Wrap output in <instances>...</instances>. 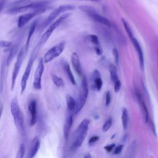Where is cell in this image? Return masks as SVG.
Instances as JSON below:
<instances>
[{
  "label": "cell",
  "mask_w": 158,
  "mask_h": 158,
  "mask_svg": "<svg viewBox=\"0 0 158 158\" xmlns=\"http://www.w3.org/2000/svg\"><path fill=\"white\" fill-rule=\"evenodd\" d=\"M49 1H38L31 2L28 4L17 6V7H12L10 9L6 10V13L10 15L17 14L19 13L25 12L28 10H41L46 11L48 9V7L49 4Z\"/></svg>",
  "instance_id": "6da1fadb"
},
{
  "label": "cell",
  "mask_w": 158,
  "mask_h": 158,
  "mask_svg": "<svg viewBox=\"0 0 158 158\" xmlns=\"http://www.w3.org/2000/svg\"><path fill=\"white\" fill-rule=\"evenodd\" d=\"M10 112L17 128L23 133L24 131V116L16 97H14L11 101Z\"/></svg>",
  "instance_id": "7a4b0ae2"
},
{
  "label": "cell",
  "mask_w": 158,
  "mask_h": 158,
  "mask_svg": "<svg viewBox=\"0 0 158 158\" xmlns=\"http://www.w3.org/2000/svg\"><path fill=\"white\" fill-rule=\"evenodd\" d=\"M79 9L85 13H86L91 19H92L96 22H98L108 27H111V22H110V20L106 17L99 15L92 7L88 6H79Z\"/></svg>",
  "instance_id": "3957f363"
},
{
  "label": "cell",
  "mask_w": 158,
  "mask_h": 158,
  "mask_svg": "<svg viewBox=\"0 0 158 158\" xmlns=\"http://www.w3.org/2000/svg\"><path fill=\"white\" fill-rule=\"evenodd\" d=\"M71 15L70 13H65L63 15H62L61 16H60L56 21L53 22L50 26L48 27V28L46 30V31L43 34L40 42H39V44L43 45V44H44L46 41L49 38V37L51 36V35H52V33H53V31L57 28V27L66 19H67L70 15Z\"/></svg>",
  "instance_id": "277c9868"
},
{
  "label": "cell",
  "mask_w": 158,
  "mask_h": 158,
  "mask_svg": "<svg viewBox=\"0 0 158 158\" xmlns=\"http://www.w3.org/2000/svg\"><path fill=\"white\" fill-rule=\"evenodd\" d=\"M75 9V6L72 5H62L56 9L54 10H53L50 15L48 17V18L43 22L41 26V30H43L45 27L48 26L49 24H51L54 19H56L57 17H58L61 13L65 12L67 11L72 10Z\"/></svg>",
  "instance_id": "5b68a950"
},
{
  "label": "cell",
  "mask_w": 158,
  "mask_h": 158,
  "mask_svg": "<svg viewBox=\"0 0 158 158\" xmlns=\"http://www.w3.org/2000/svg\"><path fill=\"white\" fill-rule=\"evenodd\" d=\"M88 94V86L86 78L83 75L82 76V81L81 86V91L79 95L78 102L76 104V107L74 110L75 113H78L84 106Z\"/></svg>",
  "instance_id": "8992f818"
},
{
  "label": "cell",
  "mask_w": 158,
  "mask_h": 158,
  "mask_svg": "<svg viewBox=\"0 0 158 158\" xmlns=\"http://www.w3.org/2000/svg\"><path fill=\"white\" fill-rule=\"evenodd\" d=\"M65 48V43L60 42L49 49L44 55L43 60L44 62L48 63L59 56L63 52Z\"/></svg>",
  "instance_id": "52a82bcc"
},
{
  "label": "cell",
  "mask_w": 158,
  "mask_h": 158,
  "mask_svg": "<svg viewBox=\"0 0 158 158\" xmlns=\"http://www.w3.org/2000/svg\"><path fill=\"white\" fill-rule=\"evenodd\" d=\"M25 52V49L22 48L19 52V54L17 55V58L16 60V62L14 64V67L12 71V82H11V90H13L15 85L16 80L17 78V76L19 75L20 67L22 66L23 60L24 58V54Z\"/></svg>",
  "instance_id": "ba28073f"
},
{
  "label": "cell",
  "mask_w": 158,
  "mask_h": 158,
  "mask_svg": "<svg viewBox=\"0 0 158 158\" xmlns=\"http://www.w3.org/2000/svg\"><path fill=\"white\" fill-rule=\"evenodd\" d=\"M36 52H33L31 55V57L28 62V64L27 65V67L25 68V72L23 74V76L22 77V80H21V83H20V86H21V93L22 94L27 87V81L28 80V78L30 77V73H31V70L32 69V65L33 64V62L36 58Z\"/></svg>",
  "instance_id": "9c48e42d"
},
{
  "label": "cell",
  "mask_w": 158,
  "mask_h": 158,
  "mask_svg": "<svg viewBox=\"0 0 158 158\" xmlns=\"http://www.w3.org/2000/svg\"><path fill=\"white\" fill-rule=\"evenodd\" d=\"M44 60L43 58H41L34 73L33 86L35 89L40 90L41 88V78L44 72Z\"/></svg>",
  "instance_id": "30bf717a"
},
{
  "label": "cell",
  "mask_w": 158,
  "mask_h": 158,
  "mask_svg": "<svg viewBox=\"0 0 158 158\" xmlns=\"http://www.w3.org/2000/svg\"><path fill=\"white\" fill-rule=\"evenodd\" d=\"M44 12H45V11L41 10H33V11H31V12L26 13V14H24L20 15L18 19L17 27L19 28L23 27L27 23H28L29 22V21H30L36 15L40 14L41 13H43Z\"/></svg>",
  "instance_id": "8fae6325"
},
{
  "label": "cell",
  "mask_w": 158,
  "mask_h": 158,
  "mask_svg": "<svg viewBox=\"0 0 158 158\" xmlns=\"http://www.w3.org/2000/svg\"><path fill=\"white\" fill-rule=\"evenodd\" d=\"M130 40H131L135 49H136V51L138 53L139 67H140L141 70L142 71H143L144 69V56H143V52L142 48H141L138 41L135 38V37H133V38H132Z\"/></svg>",
  "instance_id": "7c38bea8"
},
{
  "label": "cell",
  "mask_w": 158,
  "mask_h": 158,
  "mask_svg": "<svg viewBox=\"0 0 158 158\" xmlns=\"http://www.w3.org/2000/svg\"><path fill=\"white\" fill-rule=\"evenodd\" d=\"M40 146V141L38 136H35L31 142L30 147L27 154V158H33Z\"/></svg>",
  "instance_id": "4fadbf2b"
},
{
  "label": "cell",
  "mask_w": 158,
  "mask_h": 158,
  "mask_svg": "<svg viewBox=\"0 0 158 158\" xmlns=\"http://www.w3.org/2000/svg\"><path fill=\"white\" fill-rule=\"evenodd\" d=\"M28 109L31 114L30 126H33L36 122L37 115V102L35 99H32L28 104Z\"/></svg>",
  "instance_id": "5bb4252c"
},
{
  "label": "cell",
  "mask_w": 158,
  "mask_h": 158,
  "mask_svg": "<svg viewBox=\"0 0 158 158\" xmlns=\"http://www.w3.org/2000/svg\"><path fill=\"white\" fill-rule=\"evenodd\" d=\"M71 62L72 66L75 70V71L78 73V75H82V70L80 62V59L78 55L77 52H73L71 56Z\"/></svg>",
  "instance_id": "9a60e30c"
},
{
  "label": "cell",
  "mask_w": 158,
  "mask_h": 158,
  "mask_svg": "<svg viewBox=\"0 0 158 158\" xmlns=\"http://www.w3.org/2000/svg\"><path fill=\"white\" fill-rule=\"evenodd\" d=\"M136 97H137V99L138 100V102H139V103L141 106V109H142L144 121L145 123H147L148 121V111L147 107H146L145 103L144 102V101H143V98H142L141 94L138 91H136Z\"/></svg>",
  "instance_id": "2e32d148"
},
{
  "label": "cell",
  "mask_w": 158,
  "mask_h": 158,
  "mask_svg": "<svg viewBox=\"0 0 158 158\" xmlns=\"http://www.w3.org/2000/svg\"><path fill=\"white\" fill-rule=\"evenodd\" d=\"M92 79L94 81V85L98 91H100L102 86V80L101 78V74L99 72L95 70L92 74Z\"/></svg>",
  "instance_id": "e0dca14e"
},
{
  "label": "cell",
  "mask_w": 158,
  "mask_h": 158,
  "mask_svg": "<svg viewBox=\"0 0 158 158\" xmlns=\"http://www.w3.org/2000/svg\"><path fill=\"white\" fill-rule=\"evenodd\" d=\"M37 22L38 21L37 20H35L34 21L30 28H29V30H28V36H27V43H26V45H25V51H27L28 49V46H29V43H30V41L31 40V36H33L34 32H35V30L36 29V25H37Z\"/></svg>",
  "instance_id": "ac0fdd59"
},
{
  "label": "cell",
  "mask_w": 158,
  "mask_h": 158,
  "mask_svg": "<svg viewBox=\"0 0 158 158\" xmlns=\"http://www.w3.org/2000/svg\"><path fill=\"white\" fill-rule=\"evenodd\" d=\"M86 136H87V131H85L80 133H78V136L77 137V138L75 139V140L73 143V146L75 148L80 147L82 144V143L84 141Z\"/></svg>",
  "instance_id": "d6986e66"
},
{
  "label": "cell",
  "mask_w": 158,
  "mask_h": 158,
  "mask_svg": "<svg viewBox=\"0 0 158 158\" xmlns=\"http://www.w3.org/2000/svg\"><path fill=\"white\" fill-rule=\"evenodd\" d=\"M64 69L65 70V72L66 73V75H67L70 81L71 82L72 84H73V85H76V81H75V79L74 78V76L72 72V70L70 69V65H69V64L67 63H65L64 65Z\"/></svg>",
  "instance_id": "ffe728a7"
},
{
  "label": "cell",
  "mask_w": 158,
  "mask_h": 158,
  "mask_svg": "<svg viewBox=\"0 0 158 158\" xmlns=\"http://www.w3.org/2000/svg\"><path fill=\"white\" fill-rule=\"evenodd\" d=\"M72 122H73V117L72 115H70L67 118L65 125H64V133L65 137L66 138L68 137L70 127L72 125Z\"/></svg>",
  "instance_id": "44dd1931"
},
{
  "label": "cell",
  "mask_w": 158,
  "mask_h": 158,
  "mask_svg": "<svg viewBox=\"0 0 158 158\" xmlns=\"http://www.w3.org/2000/svg\"><path fill=\"white\" fill-rule=\"evenodd\" d=\"M66 101H67V107L69 110H74L76 107V102L73 98L69 95L67 94L66 95Z\"/></svg>",
  "instance_id": "7402d4cb"
},
{
  "label": "cell",
  "mask_w": 158,
  "mask_h": 158,
  "mask_svg": "<svg viewBox=\"0 0 158 158\" xmlns=\"http://www.w3.org/2000/svg\"><path fill=\"white\" fill-rule=\"evenodd\" d=\"M89 120L88 119H84L79 125L78 129H77V134L80 133L83 131H87L88 130V125L89 124Z\"/></svg>",
  "instance_id": "603a6c76"
},
{
  "label": "cell",
  "mask_w": 158,
  "mask_h": 158,
  "mask_svg": "<svg viewBox=\"0 0 158 158\" xmlns=\"http://www.w3.org/2000/svg\"><path fill=\"white\" fill-rule=\"evenodd\" d=\"M17 49H18V45H15L9 51V56H8L7 59L6 60L7 65H9V64L12 60V59H14L15 55L16 54V53L17 52Z\"/></svg>",
  "instance_id": "cb8c5ba5"
},
{
  "label": "cell",
  "mask_w": 158,
  "mask_h": 158,
  "mask_svg": "<svg viewBox=\"0 0 158 158\" xmlns=\"http://www.w3.org/2000/svg\"><path fill=\"white\" fill-rule=\"evenodd\" d=\"M121 20H122V23H123V27H124V28H125V30H126V32H127V35H128L129 38L131 39V38L135 37V36H134V35H133V31H132V30H131V27L130 26V25L128 24V23L127 22V21L126 20H125L124 19H123V18H122Z\"/></svg>",
  "instance_id": "d4e9b609"
},
{
  "label": "cell",
  "mask_w": 158,
  "mask_h": 158,
  "mask_svg": "<svg viewBox=\"0 0 158 158\" xmlns=\"http://www.w3.org/2000/svg\"><path fill=\"white\" fill-rule=\"evenodd\" d=\"M109 72H110V78H111L112 81H113V83H114L118 78V75H117V72L116 67L114 64H110V65Z\"/></svg>",
  "instance_id": "484cf974"
},
{
  "label": "cell",
  "mask_w": 158,
  "mask_h": 158,
  "mask_svg": "<svg viewBox=\"0 0 158 158\" xmlns=\"http://www.w3.org/2000/svg\"><path fill=\"white\" fill-rule=\"evenodd\" d=\"M122 122L123 127L124 129H126L128 125V110L126 108H123L122 110Z\"/></svg>",
  "instance_id": "4316f807"
},
{
  "label": "cell",
  "mask_w": 158,
  "mask_h": 158,
  "mask_svg": "<svg viewBox=\"0 0 158 158\" xmlns=\"http://www.w3.org/2000/svg\"><path fill=\"white\" fill-rule=\"evenodd\" d=\"M6 61H3L1 70H0V85H1V88L2 89L3 85H4V77H5V69H6Z\"/></svg>",
  "instance_id": "83f0119b"
},
{
  "label": "cell",
  "mask_w": 158,
  "mask_h": 158,
  "mask_svg": "<svg viewBox=\"0 0 158 158\" xmlns=\"http://www.w3.org/2000/svg\"><path fill=\"white\" fill-rule=\"evenodd\" d=\"M52 80L53 83H54V85L56 86L62 87L64 86V83L63 80L60 77L57 76L56 75H55V74L52 75Z\"/></svg>",
  "instance_id": "f1b7e54d"
},
{
  "label": "cell",
  "mask_w": 158,
  "mask_h": 158,
  "mask_svg": "<svg viewBox=\"0 0 158 158\" xmlns=\"http://www.w3.org/2000/svg\"><path fill=\"white\" fill-rule=\"evenodd\" d=\"M30 1L31 0H16L11 4V6L12 7H17V6H25V5L31 3V2H30Z\"/></svg>",
  "instance_id": "f546056e"
},
{
  "label": "cell",
  "mask_w": 158,
  "mask_h": 158,
  "mask_svg": "<svg viewBox=\"0 0 158 158\" xmlns=\"http://www.w3.org/2000/svg\"><path fill=\"white\" fill-rule=\"evenodd\" d=\"M25 152V147L24 144L22 143L18 149L15 158H23Z\"/></svg>",
  "instance_id": "4dcf8cb0"
},
{
  "label": "cell",
  "mask_w": 158,
  "mask_h": 158,
  "mask_svg": "<svg viewBox=\"0 0 158 158\" xmlns=\"http://www.w3.org/2000/svg\"><path fill=\"white\" fill-rule=\"evenodd\" d=\"M88 39L89 42H91L92 44L96 46H99V41L98 39V37L96 35H90L88 36Z\"/></svg>",
  "instance_id": "1f68e13d"
},
{
  "label": "cell",
  "mask_w": 158,
  "mask_h": 158,
  "mask_svg": "<svg viewBox=\"0 0 158 158\" xmlns=\"http://www.w3.org/2000/svg\"><path fill=\"white\" fill-rule=\"evenodd\" d=\"M111 125H112V119L110 118H109V119L104 123V124L103 125V127H102V131H103L104 132L107 131L110 128V127H111Z\"/></svg>",
  "instance_id": "d6a6232c"
},
{
  "label": "cell",
  "mask_w": 158,
  "mask_h": 158,
  "mask_svg": "<svg viewBox=\"0 0 158 158\" xmlns=\"http://www.w3.org/2000/svg\"><path fill=\"white\" fill-rule=\"evenodd\" d=\"M12 45L10 41H5V40H0V48H9Z\"/></svg>",
  "instance_id": "836d02e7"
},
{
  "label": "cell",
  "mask_w": 158,
  "mask_h": 158,
  "mask_svg": "<svg viewBox=\"0 0 158 158\" xmlns=\"http://www.w3.org/2000/svg\"><path fill=\"white\" fill-rule=\"evenodd\" d=\"M112 54L114 57V60L116 64H118V59H119V54L118 50L116 48H114L112 49Z\"/></svg>",
  "instance_id": "e575fe53"
},
{
  "label": "cell",
  "mask_w": 158,
  "mask_h": 158,
  "mask_svg": "<svg viewBox=\"0 0 158 158\" xmlns=\"http://www.w3.org/2000/svg\"><path fill=\"white\" fill-rule=\"evenodd\" d=\"M114 83V91L115 93H118L120 91L121 88V83L120 80L118 79Z\"/></svg>",
  "instance_id": "d590c367"
},
{
  "label": "cell",
  "mask_w": 158,
  "mask_h": 158,
  "mask_svg": "<svg viewBox=\"0 0 158 158\" xmlns=\"http://www.w3.org/2000/svg\"><path fill=\"white\" fill-rule=\"evenodd\" d=\"M110 100H111L110 93V91H108L106 93V106H107L109 104V103L110 102Z\"/></svg>",
  "instance_id": "8d00e7d4"
},
{
  "label": "cell",
  "mask_w": 158,
  "mask_h": 158,
  "mask_svg": "<svg viewBox=\"0 0 158 158\" xmlns=\"http://www.w3.org/2000/svg\"><path fill=\"white\" fill-rule=\"evenodd\" d=\"M99 139V137L98 136H92L89 138V145H93V144H94Z\"/></svg>",
  "instance_id": "74e56055"
},
{
  "label": "cell",
  "mask_w": 158,
  "mask_h": 158,
  "mask_svg": "<svg viewBox=\"0 0 158 158\" xmlns=\"http://www.w3.org/2000/svg\"><path fill=\"white\" fill-rule=\"evenodd\" d=\"M115 146V145L114 144H108V145H106V146H104V149L108 152H110L114 148Z\"/></svg>",
  "instance_id": "f35d334b"
},
{
  "label": "cell",
  "mask_w": 158,
  "mask_h": 158,
  "mask_svg": "<svg viewBox=\"0 0 158 158\" xmlns=\"http://www.w3.org/2000/svg\"><path fill=\"white\" fill-rule=\"evenodd\" d=\"M123 147V145H119V146H117V147L115 148L114 154H118L122 151Z\"/></svg>",
  "instance_id": "ab89813d"
},
{
  "label": "cell",
  "mask_w": 158,
  "mask_h": 158,
  "mask_svg": "<svg viewBox=\"0 0 158 158\" xmlns=\"http://www.w3.org/2000/svg\"><path fill=\"white\" fill-rule=\"evenodd\" d=\"M94 51L98 55H101L102 54V49L99 46H96L94 47Z\"/></svg>",
  "instance_id": "60d3db41"
},
{
  "label": "cell",
  "mask_w": 158,
  "mask_h": 158,
  "mask_svg": "<svg viewBox=\"0 0 158 158\" xmlns=\"http://www.w3.org/2000/svg\"><path fill=\"white\" fill-rule=\"evenodd\" d=\"M6 2H7V0H0V13L4 9Z\"/></svg>",
  "instance_id": "b9f144b4"
},
{
  "label": "cell",
  "mask_w": 158,
  "mask_h": 158,
  "mask_svg": "<svg viewBox=\"0 0 158 158\" xmlns=\"http://www.w3.org/2000/svg\"><path fill=\"white\" fill-rule=\"evenodd\" d=\"M83 158H91V155H90L89 153H88V154H86L85 156V157H84Z\"/></svg>",
  "instance_id": "7bdbcfd3"
},
{
  "label": "cell",
  "mask_w": 158,
  "mask_h": 158,
  "mask_svg": "<svg viewBox=\"0 0 158 158\" xmlns=\"http://www.w3.org/2000/svg\"><path fill=\"white\" fill-rule=\"evenodd\" d=\"M2 107H0V118H1V117L2 115Z\"/></svg>",
  "instance_id": "ee69618b"
},
{
  "label": "cell",
  "mask_w": 158,
  "mask_h": 158,
  "mask_svg": "<svg viewBox=\"0 0 158 158\" xmlns=\"http://www.w3.org/2000/svg\"><path fill=\"white\" fill-rule=\"evenodd\" d=\"M88 1H93V2H98V1H99V0H88Z\"/></svg>",
  "instance_id": "f6af8a7d"
}]
</instances>
